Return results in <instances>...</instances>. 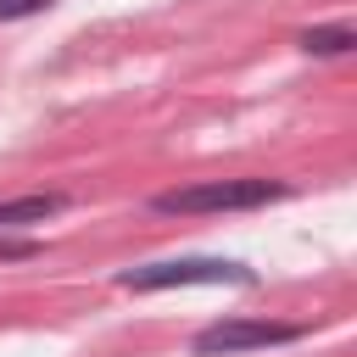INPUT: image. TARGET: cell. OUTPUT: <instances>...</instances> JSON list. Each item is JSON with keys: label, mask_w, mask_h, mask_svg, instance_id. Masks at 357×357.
I'll return each mask as SVG.
<instances>
[{"label": "cell", "mask_w": 357, "mask_h": 357, "mask_svg": "<svg viewBox=\"0 0 357 357\" xmlns=\"http://www.w3.org/2000/svg\"><path fill=\"white\" fill-rule=\"evenodd\" d=\"M279 195H284L279 178H212V184L162 190L151 206L156 212H251V206H268Z\"/></svg>", "instance_id": "cell-1"}, {"label": "cell", "mask_w": 357, "mask_h": 357, "mask_svg": "<svg viewBox=\"0 0 357 357\" xmlns=\"http://www.w3.org/2000/svg\"><path fill=\"white\" fill-rule=\"evenodd\" d=\"M257 273L245 262H223V257H173V262H145L117 273L123 290H178V284H251Z\"/></svg>", "instance_id": "cell-2"}, {"label": "cell", "mask_w": 357, "mask_h": 357, "mask_svg": "<svg viewBox=\"0 0 357 357\" xmlns=\"http://www.w3.org/2000/svg\"><path fill=\"white\" fill-rule=\"evenodd\" d=\"M301 340V324H273V318H223L195 335V357H229V351H257V346H290Z\"/></svg>", "instance_id": "cell-3"}, {"label": "cell", "mask_w": 357, "mask_h": 357, "mask_svg": "<svg viewBox=\"0 0 357 357\" xmlns=\"http://www.w3.org/2000/svg\"><path fill=\"white\" fill-rule=\"evenodd\" d=\"M67 201L61 195H11V201H0V229L6 223H45V218H56Z\"/></svg>", "instance_id": "cell-4"}, {"label": "cell", "mask_w": 357, "mask_h": 357, "mask_svg": "<svg viewBox=\"0 0 357 357\" xmlns=\"http://www.w3.org/2000/svg\"><path fill=\"white\" fill-rule=\"evenodd\" d=\"M351 45H357V33H351L346 22H335V28H307V33H301V50H307V56H346Z\"/></svg>", "instance_id": "cell-5"}, {"label": "cell", "mask_w": 357, "mask_h": 357, "mask_svg": "<svg viewBox=\"0 0 357 357\" xmlns=\"http://www.w3.org/2000/svg\"><path fill=\"white\" fill-rule=\"evenodd\" d=\"M39 251H45V245L28 240V234H22V240H17V234H0V262H28V257H39Z\"/></svg>", "instance_id": "cell-6"}, {"label": "cell", "mask_w": 357, "mask_h": 357, "mask_svg": "<svg viewBox=\"0 0 357 357\" xmlns=\"http://www.w3.org/2000/svg\"><path fill=\"white\" fill-rule=\"evenodd\" d=\"M50 0H0V22H17V17H39Z\"/></svg>", "instance_id": "cell-7"}]
</instances>
